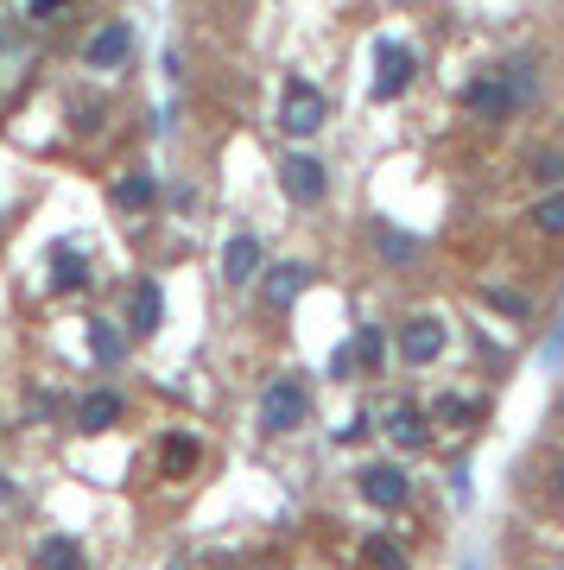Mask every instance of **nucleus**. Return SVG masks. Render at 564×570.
<instances>
[{
    "label": "nucleus",
    "instance_id": "nucleus-16",
    "mask_svg": "<svg viewBox=\"0 0 564 570\" xmlns=\"http://www.w3.org/2000/svg\"><path fill=\"white\" fill-rule=\"evenodd\" d=\"M108 197L121 209H146V204H159V184H153V171H127V178H115Z\"/></svg>",
    "mask_w": 564,
    "mask_h": 570
},
{
    "label": "nucleus",
    "instance_id": "nucleus-23",
    "mask_svg": "<svg viewBox=\"0 0 564 570\" xmlns=\"http://www.w3.org/2000/svg\"><path fill=\"white\" fill-rule=\"evenodd\" d=\"M431 419H438V425H469V419H476V400H464V393H444L438 406H431Z\"/></svg>",
    "mask_w": 564,
    "mask_h": 570
},
{
    "label": "nucleus",
    "instance_id": "nucleus-26",
    "mask_svg": "<svg viewBox=\"0 0 564 570\" xmlns=\"http://www.w3.org/2000/svg\"><path fill=\"white\" fill-rule=\"evenodd\" d=\"M381 247L393 254V261H412V254H419V242H406V235H387V228H381Z\"/></svg>",
    "mask_w": 564,
    "mask_h": 570
},
{
    "label": "nucleus",
    "instance_id": "nucleus-13",
    "mask_svg": "<svg viewBox=\"0 0 564 570\" xmlns=\"http://www.w3.org/2000/svg\"><path fill=\"white\" fill-rule=\"evenodd\" d=\"M159 324H165V292H159V279H140L134 298H127V330L134 336H153Z\"/></svg>",
    "mask_w": 564,
    "mask_h": 570
},
{
    "label": "nucleus",
    "instance_id": "nucleus-19",
    "mask_svg": "<svg viewBox=\"0 0 564 570\" xmlns=\"http://www.w3.org/2000/svg\"><path fill=\"white\" fill-rule=\"evenodd\" d=\"M39 570H82V546H77V539H45V546H39Z\"/></svg>",
    "mask_w": 564,
    "mask_h": 570
},
{
    "label": "nucleus",
    "instance_id": "nucleus-18",
    "mask_svg": "<svg viewBox=\"0 0 564 570\" xmlns=\"http://www.w3.org/2000/svg\"><path fill=\"white\" fill-rule=\"evenodd\" d=\"M362 558H368L375 570H412V564H406V551L393 546L387 532H368V539H362Z\"/></svg>",
    "mask_w": 564,
    "mask_h": 570
},
{
    "label": "nucleus",
    "instance_id": "nucleus-28",
    "mask_svg": "<svg viewBox=\"0 0 564 570\" xmlns=\"http://www.w3.org/2000/svg\"><path fill=\"white\" fill-rule=\"evenodd\" d=\"M362 431H368V412H356V419H349V425L337 431V444H356V438H362Z\"/></svg>",
    "mask_w": 564,
    "mask_h": 570
},
{
    "label": "nucleus",
    "instance_id": "nucleus-32",
    "mask_svg": "<svg viewBox=\"0 0 564 570\" xmlns=\"http://www.w3.org/2000/svg\"><path fill=\"white\" fill-rule=\"evenodd\" d=\"M558 494H564V469H558Z\"/></svg>",
    "mask_w": 564,
    "mask_h": 570
},
{
    "label": "nucleus",
    "instance_id": "nucleus-1",
    "mask_svg": "<svg viewBox=\"0 0 564 570\" xmlns=\"http://www.w3.org/2000/svg\"><path fill=\"white\" fill-rule=\"evenodd\" d=\"M304 406H311L304 381H299V374H280V381H266V387H261V406H254V419H261V431L285 438V431L304 425Z\"/></svg>",
    "mask_w": 564,
    "mask_h": 570
},
{
    "label": "nucleus",
    "instance_id": "nucleus-10",
    "mask_svg": "<svg viewBox=\"0 0 564 570\" xmlns=\"http://www.w3.org/2000/svg\"><path fill=\"white\" fill-rule=\"evenodd\" d=\"M387 438H393V450H425L431 444V412L400 400V406L387 412Z\"/></svg>",
    "mask_w": 564,
    "mask_h": 570
},
{
    "label": "nucleus",
    "instance_id": "nucleus-20",
    "mask_svg": "<svg viewBox=\"0 0 564 570\" xmlns=\"http://www.w3.org/2000/svg\"><path fill=\"white\" fill-rule=\"evenodd\" d=\"M483 298H488V311H502V317H514V324H526V317H533V298H526V292H507V285H488Z\"/></svg>",
    "mask_w": 564,
    "mask_h": 570
},
{
    "label": "nucleus",
    "instance_id": "nucleus-8",
    "mask_svg": "<svg viewBox=\"0 0 564 570\" xmlns=\"http://www.w3.org/2000/svg\"><path fill=\"white\" fill-rule=\"evenodd\" d=\"M464 108L469 115H483V121H507L514 115V89H507V77L495 70V77H476V82H464Z\"/></svg>",
    "mask_w": 564,
    "mask_h": 570
},
{
    "label": "nucleus",
    "instance_id": "nucleus-6",
    "mask_svg": "<svg viewBox=\"0 0 564 570\" xmlns=\"http://www.w3.org/2000/svg\"><path fill=\"white\" fill-rule=\"evenodd\" d=\"M444 348H450V330H444V317H412V324L400 330V362H412V367L438 362Z\"/></svg>",
    "mask_w": 564,
    "mask_h": 570
},
{
    "label": "nucleus",
    "instance_id": "nucleus-29",
    "mask_svg": "<svg viewBox=\"0 0 564 570\" xmlns=\"http://www.w3.org/2000/svg\"><path fill=\"white\" fill-rule=\"evenodd\" d=\"M450 494H457V501H469V469L464 463L450 469Z\"/></svg>",
    "mask_w": 564,
    "mask_h": 570
},
{
    "label": "nucleus",
    "instance_id": "nucleus-33",
    "mask_svg": "<svg viewBox=\"0 0 564 570\" xmlns=\"http://www.w3.org/2000/svg\"><path fill=\"white\" fill-rule=\"evenodd\" d=\"M464 570H476V564H464Z\"/></svg>",
    "mask_w": 564,
    "mask_h": 570
},
{
    "label": "nucleus",
    "instance_id": "nucleus-2",
    "mask_svg": "<svg viewBox=\"0 0 564 570\" xmlns=\"http://www.w3.org/2000/svg\"><path fill=\"white\" fill-rule=\"evenodd\" d=\"M412 77H419V51L400 39H381L375 45V96L381 102H400L406 89H412Z\"/></svg>",
    "mask_w": 564,
    "mask_h": 570
},
{
    "label": "nucleus",
    "instance_id": "nucleus-22",
    "mask_svg": "<svg viewBox=\"0 0 564 570\" xmlns=\"http://www.w3.org/2000/svg\"><path fill=\"white\" fill-rule=\"evenodd\" d=\"M533 228H539V235H564V190H552V197L533 204Z\"/></svg>",
    "mask_w": 564,
    "mask_h": 570
},
{
    "label": "nucleus",
    "instance_id": "nucleus-11",
    "mask_svg": "<svg viewBox=\"0 0 564 570\" xmlns=\"http://www.w3.org/2000/svg\"><path fill=\"white\" fill-rule=\"evenodd\" d=\"M222 279L228 285L261 279V235H228V247H222Z\"/></svg>",
    "mask_w": 564,
    "mask_h": 570
},
{
    "label": "nucleus",
    "instance_id": "nucleus-3",
    "mask_svg": "<svg viewBox=\"0 0 564 570\" xmlns=\"http://www.w3.org/2000/svg\"><path fill=\"white\" fill-rule=\"evenodd\" d=\"M323 115H330V102H323V89H311L304 77L285 82V96H280V127L292 134V140H311L323 127Z\"/></svg>",
    "mask_w": 564,
    "mask_h": 570
},
{
    "label": "nucleus",
    "instance_id": "nucleus-15",
    "mask_svg": "<svg viewBox=\"0 0 564 570\" xmlns=\"http://www.w3.org/2000/svg\"><path fill=\"white\" fill-rule=\"evenodd\" d=\"M197 438L191 431H172V438H159V463H165V475H191L197 469Z\"/></svg>",
    "mask_w": 564,
    "mask_h": 570
},
{
    "label": "nucleus",
    "instance_id": "nucleus-24",
    "mask_svg": "<svg viewBox=\"0 0 564 570\" xmlns=\"http://www.w3.org/2000/svg\"><path fill=\"white\" fill-rule=\"evenodd\" d=\"M502 77H507V89H514V102H533V63H502Z\"/></svg>",
    "mask_w": 564,
    "mask_h": 570
},
{
    "label": "nucleus",
    "instance_id": "nucleus-7",
    "mask_svg": "<svg viewBox=\"0 0 564 570\" xmlns=\"http://www.w3.org/2000/svg\"><path fill=\"white\" fill-rule=\"evenodd\" d=\"M127 51H134V26L108 20V26H96V32H89L82 63H89V70H115V63H127Z\"/></svg>",
    "mask_w": 564,
    "mask_h": 570
},
{
    "label": "nucleus",
    "instance_id": "nucleus-21",
    "mask_svg": "<svg viewBox=\"0 0 564 570\" xmlns=\"http://www.w3.org/2000/svg\"><path fill=\"white\" fill-rule=\"evenodd\" d=\"M349 355H356V362H362L368 374H381V362H387V343H381V330H375V324H362V336L349 343Z\"/></svg>",
    "mask_w": 564,
    "mask_h": 570
},
{
    "label": "nucleus",
    "instance_id": "nucleus-27",
    "mask_svg": "<svg viewBox=\"0 0 564 570\" xmlns=\"http://www.w3.org/2000/svg\"><path fill=\"white\" fill-rule=\"evenodd\" d=\"M101 127V102H77V134H96Z\"/></svg>",
    "mask_w": 564,
    "mask_h": 570
},
{
    "label": "nucleus",
    "instance_id": "nucleus-31",
    "mask_svg": "<svg viewBox=\"0 0 564 570\" xmlns=\"http://www.w3.org/2000/svg\"><path fill=\"white\" fill-rule=\"evenodd\" d=\"M51 7H64V0H32V20H45V13H51Z\"/></svg>",
    "mask_w": 564,
    "mask_h": 570
},
{
    "label": "nucleus",
    "instance_id": "nucleus-5",
    "mask_svg": "<svg viewBox=\"0 0 564 570\" xmlns=\"http://www.w3.org/2000/svg\"><path fill=\"white\" fill-rule=\"evenodd\" d=\"M280 184H285V197L299 209L323 204L330 197V171H323V159H311V153H285L280 159Z\"/></svg>",
    "mask_w": 564,
    "mask_h": 570
},
{
    "label": "nucleus",
    "instance_id": "nucleus-14",
    "mask_svg": "<svg viewBox=\"0 0 564 570\" xmlns=\"http://www.w3.org/2000/svg\"><path fill=\"white\" fill-rule=\"evenodd\" d=\"M121 393H115V387H96V393H82V406H77V425L82 431H89V438H96V431H108V425H115V419H121Z\"/></svg>",
    "mask_w": 564,
    "mask_h": 570
},
{
    "label": "nucleus",
    "instance_id": "nucleus-25",
    "mask_svg": "<svg viewBox=\"0 0 564 570\" xmlns=\"http://www.w3.org/2000/svg\"><path fill=\"white\" fill-rule=\"evenodd\" d=\"M533 178H539V184H558V178H564V153H539V159H533Z\"/></svg>",
    "mask_w": 564,
    "mask_h": 570
},
{
    "label": "nucleus",
    "instance_id": "nucleus-9",
    "mask_svg": "<svg viewBox=\"0 0 564 570\" xmlns=\"http://www.w3.org/2000/svg\"><path fill=\"white\" fill-rule=\"evenodd\" d=\"M304 285H311V266L304 261H280V266H266V279H261V305L266 311H285L292 298H299Z\"/></svg>",
    "mask_w": 564,
    "mask_h": 570
},
{
    "label": "nucleus",
    "instance_id": "nucleus-30",
    "mask_svg": "<svg viewBox=\"0 0 564 570\" xmlns=\"http://www.w3.org/2000/svg\"><path fill=\"white\" fill-rule=\"evenodd\" d=\"M545 362H564V330H552V343H545Z\"/></svg>",
    "mask_w": 564,
    "mask_h": 570
},
{
    "label": "nucleus",
    "instance_id": "nucleus-4",
    "mask_svg": "<svg viewBox=\"0 0 564 570\" xmlns=\"http://www.w3.org/2000/svg\"><path fill=\"white\" fill-rule=\"evenodd\" d=\"M356 494H362L368 508L393 513V508H406V494H412V475H406L400 463H362V469H356Z\"/></svg>",
    "mask_w": 564,
    "mask_h": 570
},
{
    "label": "nucleus",
    "instance_id": "nucleus-12",
    "mask_svg": "<svg viewBox=\"0 0 564 570\" xmlns=\"http://www.w3.org/2000/svg\"><path fill=\"white\" fill-rule=\"evenodd\" d=\"M45 285H51V292H82V285H89V261H82L70 242L51 247V254H45Z\"/></svg>",
    "mask_w": 564,
    "mask_h": 570
},
{
    "label": "nucleus",
    "instance_id": "nucleus-17",
    "mask_svg": "<svg viewBox=\"0 0 564 570\" xmlns=\"http://www.w3.org/2000/svg\"><path fill=\"white\" fill-rule=\"evenodd\" d=\"M89 355H96L101 367H115V362L127 355V336L108 324V317H89Z\"/></svg>",
    "mask_w": 564,
    "mask_h": 570
}]
</instances>
